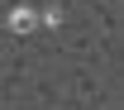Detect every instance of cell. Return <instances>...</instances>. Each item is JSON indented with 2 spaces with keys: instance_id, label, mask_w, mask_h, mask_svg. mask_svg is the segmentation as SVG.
Listing matches in <instances>:
<instances>
[{
  "instance_id": "cell-1",
  "label": "cell",
  "mask_w": 124,
  "mask_h": 110,
  "mask_svg": "<svg viewBox=\"0 0 124 110\" xmlns=\"http://www.w3.org/2000/svg\"><path fill=\"white\" fill-rule=\"evenodd\" d=\"M10 24H15V29H19V34H24V29H29V24H33V15H29V10H19V15H15V19H10Z\"/></svg>"
}]
</instances>
